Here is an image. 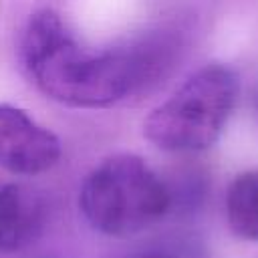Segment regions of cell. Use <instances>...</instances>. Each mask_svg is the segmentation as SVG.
I'll return each instance as SVG.
<instances>
[{
	"mask_svg": "<svg viewBox=\"0 0 258 258\" xmlns=\"http://www.w3.org/2000/svg\"><path fill=\"white\" fill-rule=\"evenodd\" d=\"M240 93L234 69L212 62L187 77L143 123L147 141L171 153L212 147L228 125Z\"/></svg>",
	"mask_w": 258,
	"mask_h": 258,
	"instance_id": "7a4b0ae2",
	"label": "cell"
},
{
	"mask_svg": "<svg viewBox=\"0 0 258 258\" xmlns=\"http://www.w3.org/2000/svg\"><path fill=\"white\" fill-rule=\"evenodd\" d=\"M58 137L26 111L0 103V169L14 175H38L56 165Z\"/></svg>",
	"mask_w": 258,
	"mask_h": 258,
	"instance_id": "277c9868",
	"label": "cell"
},
{
	"mask_svg": "<svg viewBox=\"0 0 258 258\" xmlns=\"http://www.w3.org/2000/svg\"><path fill=\"white\" fill-rule=\"evenodd\" d=\"M79 206L97 232L129 238L167 214L171 194L145 159L133 153H119L101 161L87 175Z\"/></svg>",
	"mask_w": 258,
	"mask_h": 258,
	"instance_id": "3957f363",
	"label": "cell"
},
{
	"mask_svg": "<svg viewBox=\"0 0 258 258\" xmlns=\"http://www.w3.org/2000/svg\"><path fill=\"white\" fill-rule=\"evenodd\" d=\"M179 40L159 36L127 50H91L44 8L30 16L20 60L34 85L52 101L77 109H105L159 83L177 60Z\"/></svg>",
	"mask_w": 258,
	"mask_h": 258,
	"instance_id": "6da1fadb",
	"label": "cell"
},
{
	"mask_svg": "<svg viewBox=\"0 0 258 258\" xmlns=\"http://www.w3.org/2000/svg\"><path fill=\"white\" fill-rule=\"evenodd\" d=\"M44 226L42 198L20 185L6 183L0 187V250L18 252L26 248Z\"/></svg>",
	"mask_w": 258,
	"mask_h": 258,
	"instance_id": "5b68a950",
	"label": "cell"
},
{
	"mask_svg": "<svg viewBox=\"0 0 258 258\" xmlns=\"http://www.w3.org/2000/svg\"><path fill=\"white\" fill-rule=\"evenodd\" d=\"M143 258H167V256H143Z\"/></svg>",
	"mask_w": 258,
	"mask_h": 258,
	"instance_id": "52a82bcc",
	"label": "cell"
},
{
	"mask_svg": "<svg viewBox=\"0 0 258 258\" xmlns=\"http://www.w3.org/2000/svg\"><path fill=\"white\" fill-rule=\"evenodd\" d=\"M226 222L246 242H258V167L238 173L226 189Z\"/></svg>",
	"mask_w": 258,
	"mask_h": 258,
	"instance_id": "8992f818",
	"label": "cell"
}]
</instances>
